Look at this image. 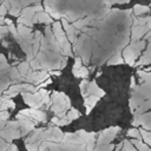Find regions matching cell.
<instances>
[{
    "label": "cell",
    "mask_w": 151,
    "mask_h": 151,
    "mask_svg": "<svg viewBox=\"0 0 151 151\" xmlns=\"http://www.w3.org/2000/svg\"><path fill=\"white\" fill-rule=\"evenodd\" d=\"M5 127H6V130L0 131V136L2 138H5L7 142H12L13 139H17L20 137L19 122H6Z\"/></svg>",
    "instance_id": "obj_4"
},
{
    "label": "cell",
    "mask_w": 151,
    "mask_h": 151,
    "mask_svg": "<svg viewBox=\"0 0 151 151\" xmlns=\"http://www.w3.org/2000/svg\"><path fill=\"white\" fill-rule=\"evenodd\" d=\"M51 122H52L53 124H55V125H57V124H58V122H59V118H57V117H53Z\"/></svg>",
    "instance_id": "obj_44"
},
{
    "label": "cell",
    "mask_w": 151,
    "mask_h": 151,
    "mask_svg": "<svg viewBox=\"0 0 151 151\" xmlns=\"http://www.w3.org/2000/svg\"><path fill=\"white\" fill-rule=\"evenodd\" d=\"M39 96H40V98H41V101H42V104H48V101H50V93H48V91L47 90H45V88H41L39 92Z\"/></svg>",
    "instance_id": "obj_29"
},
{
    "label": "cell",
    "mask_w": 151,
    "mask_h": 151,
    "mask_svg": "<svg viewBox=\"0 0 151 151\" xmlns=\"http://www.w3.org/2000/svg\"><path fill=\"white\" fill-rule=\"evenodd\" d=\"M9 2V8L7 12H9L11 15L13 17H19L20 15V12L22 9V7L20 6L19 1H8Z\"/></svg>",
    "instance_id": "obj_18"
},
{
    "label": "cell",
    "mask_w": 151,
    "mask_h": 151,
    "mask_svg": "<svg viewBox=\"0 0 151 151\" xmlns=\"http://www.w3.org/2000/svg\"><path fill=\"white\" fill-rule=\"evenodd\" d=\"M70 123H71V122H70V120L66 118V116H65L64 118L59 119V122H58V124H57V125H58V126H64V125H68Z\"/></svg>",
    "instance_id": "obj_39"
},
{
    "label": "cell",
    "mask_w": 151,
    "mask_h": 151,
    "mask_svg": "<svg viewBox=\"0 0 151 151\" xmlns=\"http://www.w3.org/2000/svg\"><path fill=\"white\" fill-rule=\"evenodd\" d=\"M17 118L19 119V126H21V133H20V136H25L28 132H31V131L34 130V126H35L34 122L29 120L28 118H26V117H24V116H21L19 113L17 114Z\"/></svg>",
    "instance_id": "obj_10"
},
{
    "label": "cell",
    "mask_w": 151,
    "mask_h": 151,
    "mask_svg": "<svg viewBox=\"0 0 151 151\" xmlns=\"http://www.w3.org/2000/svg\"><path fill=\"white\" fill-rule=\"evenodd\" d=\"M150 32V22H147L145 26H132V38L131 42L138 41L145 33Z\"/></svg>",
    "instance_id": "obj_12"
},
{
    "label": "cell",
    "mask_w": 151,
    "mask_h": 151,
    "mask_svg": "<svg viewBox=\"0 0 151 151\" xmlns=\"http://www.w3.org/2000/svg\"><path fill=\"white\" fill-rule=\"evenodd\" d=\"M60 24H61V27H64L63 29L66 32V34H65V35H67V38L70 39V41H71V42L76 44V41H77V34H78V31H77V29H74V28L68 24L67 18H63Z\"/></svg>",
    "instance_id": "obj_11"
},
{
    "label": "cell",
    "mask_w": 151,
    "mask_h": 151,
    "mask_svg": "<svg viewBox=\"0 0 151 151\" xmlns=\"http://www.w3.org/2000/svg\"><path fill=\"white\" fill-rule=\"evenodd\" d=\"M84 106L86 109V113L85 114H90L91 110L96 106V104L99 101V97H96V96H87L86 98H84Z\"/></svg>",
    "instance_id": "obj_15"
},
{
    "label": "cell",
    "mask_w": 151,
    "mask_h": 151,
    "mask_svg": "<svg viewBox=\"0 0 151 151\" xmlns=\"http://www.w3.org/2000/svg\"><path fill=\"white\" fill-rule=\"evenodd\" d=\"M80 114H81V113H80L77 109L71 107V109H70V111H68V112H66V118H67L70 122H72V120L77 119V118H79V117H80Z\"/></svg>",
    "instance_id": "obj_25"
},
{
    "label": "cell",
    "mask_w": 151,
    "mask_h": 151,
    "mask_svg": "<svg viewBox=\"0 0 151 151\" xmlns=\"http://www.w3.org/2000/svg\"><path fill=\"white\" fill-rule=\"evenodd\" d=\"M46 147H50L51 151H64L61 147H60V144H57V143H51V142H44Z\"/></svg>",
    "instance_id": "obj_33"
},
{
    "label": "cell",
    "mask_w": 151,
    "mask_h": 151,
    "mask_svg": "<svg viewBox=\"0 0 151 151\" xmlns=\"http://www.w3.org/2000/svg\"><path fill=\"white\" fill-rule=\"evenodd\" d=\"M34 4H35L34 6H28V7H25V8L21 9L20 15L18 17V24L32 28V26H33L32 20H33L34 14L37 12H41L44 9V7L40 2H34Z\"/></svg>",
    "instance_id": "obj_2"
},
{
    "label": "cell",
    "mask_w": 151,
    "mask_h": 151,
    "mask_svg": "<svg viewBox=\"0 0 151 151\" xmlns=\"http://www.w3.org/2000/svg\"><path fill=\"white\" fill-rule=\"evenodd\" d=\"M19 114L28 118L32 122H46V113L40 110H34V109L21 110L19 112Z\"/></svg>",
    "instance_id": "obj_8"
},
{
    "label": "cell",
    "mask_w": 151,
    "mask_h": 151,
    "mask_svg": "<svg viewBox=\"0 0 151 151\" xmlns=\"http://www.w3.org/2000/svg\"><path fill=\"white\" fill-rule=\"evenodd\" d=\"M9 68V65L7 64V60L5 58L4 54H0V72L2 71H7Z\"/></svg>",
    "instance_id": "obj_32"
},
{
    "label": "cell",
    "mask_w": 151,
    "mask_h": 151,
    "mask_svg": "<svg viewBox=\"0 0 151 151\" xmlns=\"http://www.w3.org/2000/svg\"><path fill=\"white\" fill-rule=\"evenodd\" d=\"M87 85H88V81L86 79H84L81 83H80V92H81V96L84 97L85 96V92H86V88H87Z\"/></svg>",
    "instance_id": "obj_37"
},
{
    "label": "cell",
    "mask_w": 151,
    "mask_h": 151,
    "mask_svg": "<svg viewBox=\"0 0 151 151\" xmlns=\"http://www.w3.org/2000/svg\"><path fill=\"white\" fill-rule=\"evenodd\" d=\"M120 131V127L118 126H113V127H109L104 131H100L98 139L96 140L97 146H103V145H107L111 144V140L117 136V133Z\"/></svg>",
    "instance_id": "obj_5"
},
{
    "label": "cell",
    "mask_w": 151,
    "mask_h": 151,
    "mask_svg": "<svg viewBox=\"0 0 151 151\" xmlns=\"http://www.w3.org/2000/svg\"><path fill=\"white\" fill-rule=\"evenodd\" d=\"M4 17H0V26H4Z\"/></svg>",
    "instance_id": "obj_46"
},
{
    "label": "cell",
    "mask_w": 151,
    "mask_h": 151,
    "mask_svg": "<svg viewBox=\"0 0 151 151\" xmlns=\"http://www.w3.org/2000/svg\"><path fill=\"white\" fill-rule=\"evenodd\" d=\"M52 34H53L55 41L58 42V45H59L63 54L66 55V57H71L72 55L71 44L66 39V35H65V32H64V29L61 27L60 21H54L53 22V25H52Z\"/></svg>",
    "instance_id": "obj_1"
},
{
    "label": "cell",
    "mask_w": 151,
    "mask_h": 151,
    "mask_svg": "<svg viewBox=\"0 0 151 151\" xmlns=\"http://www.w3.org/2000/svg\"><path fill=\"white\" fill-rule=\"evenodd\" d=\"M123 63H124V60H123V58H122V54L118 53V54L113 55V57L107 61V65H118V64H123Z\"/></svg>",
    "instance_id": "obj_28"
},
{
    "label": "cell",
    "mask_w": 151,
    "mask_h": 151,
    "mask_svg": "<svg viewBox=\"0 0 151 151\" xmlns=\"http://www.w3.org/2000/svg\"><path fill=\"white\" fill-rule=\"evenodd\" d=\"M22 94V98H24V101L31 107V109H34V110H38L39 107L42 106V101H41V98L39 96V93H29V92H21Z\"/></svg>",
    "instance_id": "obj_7"
},
{
    "label": "cell",
    "mask_w": 151,
    "mask_h": 151,
    "mask_svg": "<svg viewBox=\"0 0 151 151\" xmlns=\"http://www.w3.org/2000/svg\"><path fill=\"white\" fill-rule=\"evenodd\" d=\"M127 136H129V137H132V139H138V140H142L140 134H139V130H138V129H136V127H133V129L129 130Z\"/></svg>",
    "instance_id": "obj_31"
},
{
    "label": "cell",
    "mask_w": 151,
    "mask_h": 151,
    "mask_svg": "<svg viewBox=\"0 0 151 151\" xmlns=\"http://www.w3.org/2000/svg\"><path fill=\"white\" fill-rule=\"evenodd\" d=\"M132 145H133V147L134 149H137L138 151H151L150 150V146H147V145H145L142 140H138V139H132L131 142H130Z\"/></svg>",
    "instance_id": "obj_20"
},
{
    "label": "cell",
    "mask_w": 151,
    "mask_h": 151,
    "mask_svg": "<svg viewBox=\"0 0 151 151\" xmlns=\"http://www.w3.org/2000/svg\"><path fill=\"white\" fill-rule=\"evenodd\" d=\"M138 74L140 77V83H150L151 80V74L149 72H145V71H138Z\"/></svg>",
    "instance_id": "obj_30"
},
{
    "label": "cell",
    "mask_w": 151,
    "mask_h": 151,
    "mask_svg": "<svg viewBox=\"0 0 151 151\" xmlns=\"http://www.w3.org/2000/svg\"><path fill=\"white\" fill-rule=\"evenodd\" d=\"M8 8H9V2L8 1L1 2V5H0V17H4L7 13Z\"/></svg>",
    "instance_id": "obj_34"
},
{
    "label": "cell",
    "mask_w": 151,
    "mask_h": 151,
    "mask_svg": "<svg viewBox=\"0 0 151 151\" xmlns=\"http://www.w3.org/2000/svg\"><path fill=\"white\" fill-rule=\"evenodd\" d=\"M151 106V100H146V101H143L133 112V114H143L145 111H147Z\"/></svg>",
    "instance_id": "obj_22"
},
{
    "label": "cell",
    "mask_w": 151,
    "mask_h": 151,
    "mask_svg": "<svg viewBox=\"0 0 151 151\" xmlns=\"http://www.w3.org/2000/svg\"><path fill=\"white\" fill-rule=\"evenodd\" d=\"M136 86H137V85H136V80H134V78L132 77V78H131V88H132V90H134V88H136Z\"/></svg>",
    "instance_id": "obj_42"
},
{
    "label": "cell",
    "mask_w": 151,
    "mask_h": 151,
    "mask_svg": "<svg viewBox=\"0 0 151 151\" xmlns=\"http://www.w3.org/2000/svg\"><path fill=\"white\" fill-rule=\"evenodd\" d=\"M81 66H83V64H81V59H80L79 57H76V60H74V65H73V70H72V71L78 70V68H80Z\"/></svg>",
    "instance_id": "obj_38"
},
{
    "label": "cell",
    "mask_w": 151,
    "mask_h": 151,
    "mask_svg": "<svg viewBox=\"0 0 151 151\" xmlns=\"http://www.w3.org/2000/svg\"><path fill=\"white\" fill-rule=\"evenodd\" d=\"M7 151H9V150H7Z\"/></svg>",
    "instance_id": "obj_47"
},
{
    "label": "cell",
    "mask_w": 151,
    "mask_h": 151,
    "mask_svg": "<svg viewBox=\"0 0 151 151\" xmlns=\"http://www.w3.org/2000/svg\"><path fill=\"white\" fill-rule=\"evenodd\" d=\"M17 70H18L19 74H20V76H22V77L25 78V76H26V74L28 73V71H29V65H28V63H27V61L20 63Z\"/></svg>",
    "instance_id": "obj_24"
},
{
    "label": "cell",
    "mask_w": 151,
    "mask_h": 151,
    "mask_svg": "<svg viewBox=\"0 0 151 151\" xmlns=\"http://www.w3.org/2000/svg\"><path fill=\"white\" fill-rule=\"evenodd\" d=\"M139 134H140V138L145 142L144 144L147 145V146H150L151 145V132L150 131H146L144 129H140L139 130Z\"/></svg>",
    "instance_id": "obj_23"
},
{
    "label": "cell",
    "mask_w": 151,
    "mask_h": 151,
    "mask_svg": "<svg viewBox=\"0 0 151 151\" xmlns=\"http://www.w3.org/2000/svg\"><path fill=\"white\" fill-rule=\"evenodd\" d=\"M28 65L31 66V68L33 70V71H38L41 66H40V64H39V61H38V59H33V60H31L29 63H28Z\"/></svg>",
    "instance_id": "obj_36"
},
{
    "label": "cell",
    "mask_w": 151,
    "mask_h": 151,
    "mask_svg": "<svg viewBox=\"0 0 151 151\" xmlns=\"http://www.w3.org/2000/svg\"><path fill=\"white\" fill-rule=\"evenodd\" d=\"M63 132L59 127H50L46 131H41L40 133V140L41 142H61L63 139Z\"/></svg>",
    "instance_id": "obj_6"
},
{
    "label": "cell",
    "mask_w": 151,
    "mask_h": 151,
    "mask_svg": "<svg viewBox=\"0 0 151 151\" xmlns=\"http://www.w3.org/2000/svg\"><path fill=\"white\" fill-rule=\"evenodd\" d=\"M33 24L34 22H42V24H51L52 22V18L44 11L41 12H37L33 17Z\"/></svg>",
    "instance_id": "obj_16"
},
{
    "label": "cell",
    "mask_w": 151,
    "mask_h": 151,
    "mask_svg": "<svg viewBox=\"0 0 151 151\" xmlns=\"http://www.w3.org/2000/svg\"><path fill=\"white\" fill-rule=\"evenodd\" d=\"M9 117V113L7 111H0V120L1 122H6Z\"/></svg>",
    "instance_id": "obj_40"
},
{
    "label": "cell",
    "mask_w": 151,
    "mask_h": 151,
    "mask_svg": "<svg viewBox=\"0 0 151 151\" xmlns=\"http://www.w3.org/2000/svg\"><path fill=\"white\" fill-rule=\"evenodd\" d=\"M72 72H73V74H74L76 77H78V78H86V77L88 76V70H87L85 66H81L80 68L74 70V71H72Z\"/></svg>",
    "instance_id": "obj_26"
},
{
    "label": "cell",
    "mask_w": 151,
    "mask_h": 151,
    "mask_svg": "<svg viewBox=\"0 0 151 151\" xmlns=\"http://www.w3.org/2000/svg\"><path fill=\"white\" fill-rule=\"evenodd\" d=\"M123 60L126 63V64H129L130 66H133L134 64H136V57H134V54H133V52H132V50H131V47L130 46H127V47H125V50L123 51Z\"/></svg>",
    "instance_id": "obj_14"
},
{
    "label": "cell",
    "mask_w": 151,
    "mask_h": 151,
    "mask_svg": "<svg viewBox=\"0 0 151 151\" xmlns=\"http://www.w3.org/2000/svg\"><path fill=\"white\" fill-rule=\"evenodd\" d=\"M120 151H137V150L133 147V145L129 140H124L123 142V149Z\"/></svg>",
    "instance_id": "obj_35"
},
{
    "label": "cell",
    "mask_w": 151,
    "mask_h": 151,
    "mask_svg": "<svg viewBox=\"0 0 151 151\" xmlns=\"http://www.w3.org/2000/svg\"><path fill=\"white\" fill-rule=\"evenodd\" d=\"M7 33H8L7 26H0V38H2L4 35H6Z\"/></svg>",
    "instance_id": "obj_41"
},
{
    "label": "cell",
    "mask_w": 151,
    "mask_h": 151,
    "mask_svg": "<svg viewBox=\"0 0 151 151\" xmlns=\"http://www.w3.org/2000/svg\"><path fill=\"white\" fill-rule=\"evenodd\" d=\"M145 46H146V41L145 40H138L136 42H131V45H130V47H131V50H132V52H133L136 58L139 57V54L142 53V51L144 50Z\"/></svg>",
    "instance_id": "obj_17"
},
{
    "label": "cell",
    "mask_w": 151,
    "mask_h": 151,
    "mask_svg": "<svg viewBox=\"0 0 151 151\" xmlns=\"http://www.w3.org/2000/svg\"><path fill=\"white\" fill-rule=\"evenodd\" d=\"M150 116H151L150 112H145V113H143V114H134L132 125H134V126L142 125V129H144V130H146V131H150V129H151Z\"/></svg>",
    "instance_id": "obj_9"
},
{
    "label": "cell",
    "mask_w": 151,
    "mask_h": 151,
    "mask_svg": "<svg viewBox=\"0 0 151 151\" xmlns=\"http://www.w3.org/2000/svg\"><path fill=\"white\" fill-rule=\"evenodd\" d=\"M150 45H147V48H146V51H145V53L140 57V59L137 61V64L136 65H147V64H150Z\"/></svg>",
    "instance_id": "obj_21"
},
{
    "label": "cell",
    "mask_w": 151,
    "mask_h": 151,
    "mask_svg": "<svg viewBox=\"0 0 151 151\" xmlns=\"http://www.w3.org/2000/svg\"><path fill=\"white\" fill-rule=\"evenodd\" d=\"M52 111L57 114L60 112H66V110L71 109V101L70 98L63 93V92H54L53 98H52Z\"/></svg>",
    "instance_id": "obj_3"
},
{
    "label": "cell",
    "mask_w": 151,
    "mask_h": 151,
    "mask_svg": "<svg viewBox=\"0 0 151 151\" xmlns=\"http://www.w3.org/2000/svg\"><path fill=\"white\" fill-rule=\"evenodd\" d=\"M51 83H52V80H51V79H48L47 81H44V83H42V84H41L40 86H41V87H45V86H46L47 84H51Z\"/></svg>",
    "instance_id": "obj_43"
},
{
    "label": "cell",
    "mask_w": 151,
    "mask_h": 151,
    "mask_svg": "<svg viewBox=\"0 0 151 151\" xmlns=\"http://www.w3.org/2000/svg\"><path fill=\"white\" fill-rule=\"evenodd\" d=\"M5 125H6V122H1V120H0V131L5 127Z\"/></svg>",
    "instance_id": "obj_45"
},
{
    "label": "cell",
    "mask_w": 151,
    "mask_h": 151,
    "mask_svg": "<svg viewBox=\"0 0 151 151\" xmlns=\"http://www.w3.org/2000/svg\"><path fill=\"white\" fill-rule=\"evenodd\" d=\"M87 96H96V97L101 98V97L105 96V92H104V90H101V88L97 85V83L93 80V81H88V85H87V88H86V92H85L84 98H86Z\"/></svg>",
    "instance_id": "obj_13"
},
{
    "label": "cell",
    "mask_w": 151,
    "mask_h": 151,
    "mask_svg": "<svg viewBox=\"0 0 151 151\" xmlns=\"http://www.w3.org/2000/svg\"><path fill=\"white\" fill-rule=\"evenodd\" d=\"M91 22V18H84V19H78V20H76V21H73L72 22V27L74 28V29H81V28H84V26H86L87 24H90Z\"/></svg>",
    "instance_id": "obj_19"
},
{
    "label": "cell",
    "mask_w": 151,
    "mask_h": 151,
    "mask_svg": "<svg viewBox=\"0 0 151 151\" xmlns=\"http://www.w3.org/2000/svg\"><path fill=\"white\" fill-rule=\"evenodd\" d=\"M149 6H143V5H134L133 6V13L136 15H140L145 12H149Z\"/></svg>",
    "instance_id": "obj_27"
}]
</instances>
